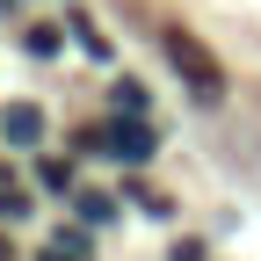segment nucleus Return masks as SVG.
I'll use <instances>...</instances> for the list:
<instances>
[{
  "label": "nucleus",
  "instance_id": "4",
  "mask_svg": "<svg viewBox=\"0 0 261 261\" xmlns=\"http://www.w3.org/2000/svg\"><path fill=\"white\" fill-rule=\"evenodd\" d=\"M116 109H123V116H145V87H138V80H116Z\"/></svg>",
  "mask_w": 261,
  "mask_h": 261
},
{
  "label": "nucleus",
  "instance_id": "1",
  "mask_svg": "<svg viewBox=\"0 0 261 261\" xmlns=\"http://www.w3.org/2000/svg\"><path fill=\"white\" fill-rule=\"evenodd\" d=\"M160 51H167V65L181 73V87L196 94V102H218V94H225V73H218V58H211L203 44H196L189 29H167V37H160Z\"/></svg>",
  "mask_w": 261,
  "mask_h": 261
},
{
  "label": "nucleus",
  "instance_id": "2",
  "mask_svg": "<svg viewBox=\"0 0 261 261\" xmlns=\"http://www.w3.org/2000/svg\"><path fill=\"white\" fill-rule=\"evenodd\" d=\"M87 145H109L116 160L138 167V160H152V123H145V116H116L109 130H87Z\"/></svg>",
  "mask_w": 261,
  "mask_h": 261
},
{
  "label": "nucleus",
  "instance_id": "3",
  "mask_svg": "<svg viewBox=\"0 0 261 261\" xmlns=\"http://www.w3.org/2000/svg\"><path fill=\"white\" fill-rule=\"evenodd\" d=\"M0 138L29 152V145L44 138V109H37V102H8V116H0Z\"/></svg>",
  "mask_w": 261,
  "mask_h": 261
},
{
  "label": "nucleus",
  "instance_id": "5",
  "mask_svg": "<svg viewBox=\"0 0 261 261\" xmlns=\"http://www.w3.org/2000/svg\"><path fill=\"white\" fill-rule=\"evenodd\" d=\"M44 189H73V167L65 160H44Z\"/></svg>",
  "mask_w": 261,
  "mask_h": 261
},
{
  "label": "nucleus",
  "instance_id": "6",
  "mask_svg": "<svg viewBox=\"0 0 261 261\" xmlns=\"http://www.w3.org/2000/svg\"><path fill=\"white\" fill-rule=\"evenodd\" d=\"M37 261H80V254H73V247H65V240H58V247H44Z\"/></svg>",
  "mask_w": 261,
  "mask_h": 261
},
{
  "label": "nucleus",
  "instance_id": "7",
  "mask_svg": "<svg viewBox=\"0 0 261 261\" xmlns=\"http://www.w3.org/2000/svg\"><path fill=\"white\" fill-rule=\"evenodd\" d=\"M0 261H8V240H0Z\"/></svg>",
  "mask_w": 261,
  "mask_h": 261
}]
</instances>
